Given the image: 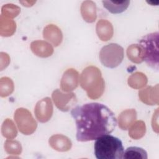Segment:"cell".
<instances>
[{"instance_id": "cell-1", "label": "cell", "mask_w": 159, "mask_h": 159, "mask_svg": "<svg viewBox=\"0 0 159 159\" xmlns=\"http://www.w3.org/2000/svg\"><path fill=\"white\" fill-rule=\"evenodd\" d=\"M71 115L76 123V137L79 142L94 140L110 134L117 125L114 112L104 104L98 102L74 107Z\"/></svg>"}, {"instance_id": "cell-2", "label": "cell", "mask_w": 159, "mask_h": 159, "mask_svg": "<svg viewBox=\"0 0 159 159\" xmlns=\"http://www.w3.org/2000/svg\"><path fill=\"white\" fill-rule=\"evenodd\" d=\"M94 150L98 159H122L124 152L122 141L109 134L96 139Z\"/></svg>"}, {"instance_id": "cell-3", "label": "cell", "mask_w": 159, "mask_h": 159, "mask_svg": "<svg viewBox=\"0 0 159 159\" xmlns=\"http://www.w3.org/2000/svg\"><path fill=\"white\" fill-rule=\"evenodd\" d=\"M80 83L81 88L86 91L88 96L92 99L100 98L104 93V80L101 71L96 66H90L84 69L80 76Z\"/></svg>"}, {"instance_id": "cell-4", "label": "cell", "mask_w": 159, "mask_h": 159, "mask_svg": "<svg viewBox=\"0 0 159 159\" xmlns=\"http://www.w3.org/2000/svg\"><path fill=\"white\" fill-rule=\"evenodd\" d=\"M158 35V32L150 33L139 40L143 61L156 71H158L159 69Z\"/></svg>"}, {"instance_id": "cell-5", "label": "cell", "mask_w": 159, "mask_h": 159, "mask_svg": "<svg viewBox=\"0 0 159 159\" xmlns=\"http://www.w3.org/2000/svg\"><path fill=\"white\" fill-rule=\"evenodd\" d=\"M124 56V48L115 43L104 46L99 52L101 63L109 68H114L119 66L122 61Z\"/></svg>"}, {"instance_id": "cell-6", "label": "cell", "mask_w": 159, "mask_h": 159, "mask_svg": "<svg viewBox=\"0 0 159 159\" xmlns=\"http://www.w3.org/2000/svg\"><path fill=\"white\" fill-rule=\"evenodd\" d=\"M19 131L24 135H30L35 132L37 127V122L31 113L26 109H17L14 116Z\"/></svg>"}, {"instance_id": "cell-7", "label": "cell", "mask_w": 159, "mask_h": 159, "mask_svg": "<svg viewBox=\"0 0 159 159\" xmlns=\"http://www.w3.org/2000/svg\"><path fill=\"white\" fill-rule=\"evenodd\" d=\"M52 98L57 107L63 112L68 111L77 102L75 93L69 92L68 93L65 94L58 89L53 91Z\"/></svg>"}, {"instance_id": "cell-8", "label": "cell", "mask_w": 159, "mask_h": 159, "mask_svg": "<svg viewBox=\"0 0 159 159\" xmlns=\"http://www.w3.org/2000/svg\"><path fill=\"white\" fill-rule=\"evenodd\" d=\"M34 113L40 122L48 121L53 114V105L50 98L46 97L39 101L35 105Z\"/></svg>"}, {"instance_id": "cell-9", "label": "cell", "mask_w": 159, "mask_h": 159, "mask_svg": "<svg viewBox=\"0 0 159 159\" xmlns=\"http://www.w3.org/2000/svg\"><path fill=\"white\" fill-rule=\"evenodd\" d=\"M79 74L75 69L70 68L65 71L60 81L61 89L65 92L74 90L78 85Z\"/></svg>"}, {"instance_id": "cell-10", "label": "cell", "mask_w": 159, "mask_h": 159, "mask_svg": "<svg viewBox=\"0 0 159 159\" xmlns=\"http://www.w3.org/2000/svg\"><path fill=\"white\" fill-rule=\"evenodd\" d=\"M43 37L45 40L51 42L55 47L59 45L63 39L60 29L53 24H49L44 28Z\"/></svg>"}, {"instance_id": "cell-11", "label": "cell", "mask_w": 159, "mask_h": 159, "mask_svg": "<svg viewBox=\"0 0 159 159\" xmlns=\"http://www.w3.org/2000/svg\"><path fill=\"white\" fill-rule=\"evenodd\" d=\"M158 84L155 87L148 86L139 92V97L141 101L147 105L158 104Z\"/></svg>"}, {"instance_id": "cell-12", "label": "cell", "mask_w": 159, "mask_h": 159, "mask_svg": "<svg viewBox=\"0 0 159 159\" xmlns=\"http://www.w3.org/2000/svg\"><path fill=\"white\" fill-rule=\"evenodd\" d=\"M49 144L54 149L59 152H66L70 150L71 142L66 136L60 134L52 135L49 139Z\"/></svg>"}, {"instance_id": "cell-13", "label": "cell", "mask_w": 159, "mask_h": 159, "mask_svg": "<svg viewBox=\"0 0 159 159\" xmlns=\"http://www.w3.org/2000/svg\"><path fill=\"white\" fill-rule=\"evenodd\" d=\"M30 48L32 52L38 57L46 58L53 52L52 46L48 43L42 40H35L31 43Z\"/></svg>"}, {"instance_id": "cell-14", "label": "cell", "mask_w": 159, "mask_h": 159, "mask_svg": "<svg viewBox=\"0 0 159 159\" xmlns=\"http://www.w3.org/2000/svg\"><path fill=\"white\" fill-rule=\"evenodd\" d=\"M96 33L102 41H107L113 35V27L110 22L101 19L96 24Z\"/></svg>"}, {"instance_id": "cell-15", "label": "cell", "mask_w": 159, "mask_h": 159, "mask_svg": "<svg viewBox=\"0 0 159 159\" xmlns=\"http://www.w3.org/2000/svg\"><path fill=\"white\" fill-rule=\"evenodd\" d=\"M137 118L135 109H130L122 111L118 117L119 127L122 130H127Z\"/></svg>"}, {"instance_id": "cell-16", "label": "cell", "mask_w": 159, "mask_h": 159, "mask_svg": "<svg viewBox=\"0 0 159 159\" xmlns=\"http://www.w3.org/2000/svg\"><path fill=\"white\" fill-rule=\"evenodd\" d=\"M81 13L83 18L87 22H93L96 19V7L95 3L92 1L83 2L81 6Z\"/></svg>"}, {"instance_id": "cell-17", "label": "cell", "mask_w": 159, "mask_h": 159, "mask_svg": "<svg viewBox=\"0 0 159 159\" xmlns=\"http://www.w3.org/2000/svg\"><path fill=\"white\" fill-rule=\"evenodd\" d=\"M103 6L107 9L108 11L112 14H119L125 11L128 7L130 1H102Z\"/></svg>"}, {"instance_id": "cell-18", "label": "cell", "mask_w": 159, "mask_h": 159, "mask_svg": "<svg viewBox=\"0 0 159 159\" xmlns=\"http://www.w3.org/2000/svg\"><path fill=\"white\" fill-rule=\"evenodd\" d=\"M1 35L2 36L8 37L12 35L16 30V22L12 20L7 19L2 15H1L0 20Z\"/></svg>"}, {"instance_id": "cell-19", "label": "cell", "mask_w": 159, "mask_h": 159, "mask_svg": "<svg viewBox=\"0 0 159 159\" xmlns=\"http://www.w3.org/2000/svg\"><path fill=\"white\" fill-rule=\"evenodd\" d=\"M147 152L141 147H128L123 154V158L130 159H147Z\"/></svg>"}, {"instance_id": "cell-20", "label": "cell", "mask_w": 159, "mask_h": 159, "mask_svg": "<svg viewBox=\"0 0 159 159\" xmlns=\"http://www.w3.org/2000/svg\"><path fill=\"white\" fill-rule=\"evenodd\" d=\"M147 83L146 76L140 72H136L132 75L128 79L129 85L134 89H140L145 86Z\"/></svg>"}, {"instance_id": "cell-21", "label": "cell", "mask_w": 159, "mask_h": 159, "mask_svg": "<svg viewBox=\"0 0 159 159\" xmlns=\"http://www.w3.org/2000/svg\"><path fill=\"white\" fill-rule=\"evenodd\" d=\"M127 55L129 59L135 63H140L143 61L142 49L138 44L130 45L127 50Z\"/></svg>"}, {"instance_id": "cell-22", "label": "cell", "mask_w": 159, "mask_h": 159, "mask_svg": "<svg viewBox=\"0 0 159 159\" xmlns=\"http://www.w3.org/2000/svg\"><path fill=\"white\" fill-rule=\"evenodd\" d=\"M132 125L129 130V136L134 139L142 138L145 133L146 127L142 120H138L132 124Z\"/></svg>"}, {"instance_id": "cell-23", "label": "cell", "mask_w": 159, "mask_h": 159, "mask_svg": "<svg viewBox=\"0 0 159 159\" xmlns=\"http://www.w3.org/2000/svg\"><path fill=\"white\" fill-rule=\"evenodd\" d=\"M1 132L2 135L8 139H13L17 134L14 122L9 119H6L4 121L1 127Z\"/></svg>"}, {"instance_id": "cell-24", "label": "cell", "mask_w": 159, "mask_h": 159, "mask_svg": "<svg viewBox=\"0 0 159 159\" xmlns=\"http://www.w3.org/2000/svg\"><path fill=\"white\" fill-rule=\"evenodd\" d=\"M14 84L11 79L7 77L1 78L0 81V94L1 97H6L12 93Z\"/></svg>"}, {"instance_id": "cell-25", "label": "cell", "mask_w": 159, "mask_h": 159, "mask_svg": "<svg viewBox=\"0 0 159 159\" xmlns=\"http://www.w3.org/2000/svg\"><path fill=\"white\" fill-rule=\"evenodd\" d=\"M4 149L9 154L19 155L22 152L20 143L16 140H7L4 143Z\"/></svg>"}, {"instance_id": "cell-26", "label": "cell", "mask_w": 159, "mask_h": 159, "mask_svg": "<svg viewBox=\"0 0 159 159\" xmlns=\"http://www.w3.org/2000/svg\"><path fill=\"white\" fill-rule=\"evenodd\" d=\"M20 12V8L12 4H8L3 6L1 10V15L6 17H14L17 16Z\"/></svg>"}]
</instances>
